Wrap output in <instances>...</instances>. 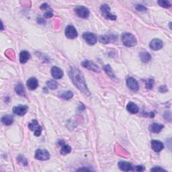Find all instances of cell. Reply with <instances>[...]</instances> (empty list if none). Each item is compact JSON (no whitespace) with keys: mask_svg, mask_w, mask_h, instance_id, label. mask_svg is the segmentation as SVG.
<instances>
[{"mask_svg":"<svg viewBox=\"0 0 172 172\" xmlns=\"http://www.w3.org/2000/svg\"><path fill=\"white\" fill-rule=\"evenodd\" d=\"M122 41L124 45L127 47H132L136 45L137 41L133 34L129 32H125L122 34Z\"/></svg>","mask_w":172,"mask_h":172,"instance_id":"obj_2","label":"cell"},{"mask_svg":"<svg viewBox=\"0 0 172 172\" xmlns=\"http://www.w3.org/2000/svg\"><path fill=\"white\" fill-rule=\"evenodd\" d=\"M135 8L137 11H140V12H146V11H147V8H145V7L143 5H141V4L136 5Z\"/></svg>","mask_w":172,"mask_h":172,"instance_id":"obj_30","label":"cell"},{"mask_svg":"<svg viewBox=\"0 0 172 172\" xmlns=\"http://www.w3.org/2000/svg\"><path fill=\"white\" fill-rule=\"evenodd\" d=\"M73 96V94L71 91H66L62 93L61 95V97L65 100H69L71 99Z\"/></svg>","mask_w":172,"mask_h":172,"instance_id":"obj_26","label":"cell"},{"mask_svg":"<svg viewBox=\"0 0 172 172\" xmlns=\"http://www.w3.org/2000/svg\"><path fill=\"white\" fill-rule=\"evenodd\" d=\"M15 92L18 95L20 96L26 97V92L24 87L22 83H18L15 87Z\"/></svg>","mask_w":172,"mask_h":172,"instance_id":"obj_20","label":"cell"},{"mask_svg":"<svg viewBox=\"0 0 172 172\" xmlns=\"http://www.w3.org/2000/svg\"><path fill=\"white\" fill-rule=\"evenodd\" d=\"M50 157V154L45 149H37L35 153V159L41 161H46Z\"/></svg>","mask_w":172,"mask_h":172,"instance_id":"obj_8","label":"cell"},{"mask_svg":"<svg viewBox=\"0 0 172 172\" xmlns=\"http://www.w3.org/2000/svg\"><path fill=\"white\" fill-rule=\"evenodd\" d=\"M145 116V117H149L150 118H153L155 117V113H153V112H149V113L146 112Z\"/></svg>","mask_w":172,"mask_h":172,"instance_id":"obj_38","label":"cell"},{"mask_svg":"<svg viewBox=\"0 0 172 172\" xmlns=\"http://www.w3.org/2000/svg\"><path fill=\"white\" fill-rule=\"evenodd\" d=\"M118 166L122 171H133L134 166H132L131 163L126 161H120L118 162Z\"/></svg>","mask_w":172,"mask_h":172,"instance_id":"obj_13","label":"cell"},{"mask_svg":"<svg viewBox=\"0 0 172 172\" xmlns=\"http://www.w3.org/2000/svg\"><path fill=\"white\" fill-rule=\"evenodd\" d=\"M151 171H166L164 169H163V168H161V167H160L159 166L153 167V168L151 169Z\"/></svg>","mask_w":172,"mask_h":172,"instance_id":"obj_35","label":"cell"},{"mask_svg":"<svg viewBox=\"0 0 172 172\" xmlns=\"http://www.w3.org/2000/svg\"><path fill=\"white\" fill-rule=\"evenodd\" d=\"M51 75L56 80H59L63 76V72L61 69L57 67H53L51 69Z\"/></svg>","mask_w":172,"mask_h":172,"instance_id":"obj_15","label":"cell"},{"mask_svg":"<svg viewBox=\"0 0 172 172\" xmlns=\"http://www.w3.org/2000/svg\"><path fill=\"white\" fill-rule=\"evenodd\" d=\"M163 43L161 40L159 38H155L151 41L149 46L153 50H158L161 49L163 47Z\"/></svg>","mask_w":172,"mask_h":172,"instance_id":"obj_12","label":"cell"},{"mask_svg":"<svg viewBox=\"0 0 172 172\" xmlns=\"http://www.w3.org/2000/svg\"><path fill=\"white\" fill-rule=\"evenodd\" d=\"M44 16H45V17L46 18L53 17V11H52V10H50L46 11V12L45 13V14H44Z\"/></svg>","mask_w":172,"mask_h":172,"instance_id":"obj_33","label":"cell"},{"mask_svg":"<svg viewBox=\"0 0 172 172\" xmlns=\"http://www.w3.org/2000/svg\"><path fill=\"white\" fill-rule=\"evenodd\" d=\"M75 12L79 17L83 18V19H86L88 18L90 16V10L88 8L84 6H77L76 8L74 9Z\"/></svg>","mask_w":172,"mask_h":172,"instance_id":"obj_5","label":"cell"},{"mask_svg":"<svg viewBox=\"0 0 172 172\" xmlns=\"http://www.w3.org/2000/svg\"><path fill=\"white\" fill-rule=\"evenodd\" d=\"M31 59V55L26 50H23L20 54V62L22 64H25Z\"/></svg>","mask_w":172,"mask_h":172,"instance_id":"obj_18","label":"cell"},{"mask_svg":"<svg viewBox=\"0 0 172 172\" xmlns=\"http://www.w3.org/2000/svg\"><path fill=\"white\" fill-rule=\"evenodd\" d=\"M18 157H20L21 159H20L19 158H18V160L19 161H22V164H24V166H26V165L28 164V162H27V160L25 159V158L23 157V155H19V156H18Z\"/></svg>","mask_w":172,"mask_h":172,"instance_id":"obj_34","label":"cell"},{"mask_svg":"<svg viewBox=\"0 0 172 172\" xmlns=\"http://www.w3.org/2000/svg\"><path fill=\"white\" fill-rule=\"evenodd\" d=\"M1 122L7 126H10L14 122V117L11 115H6L1 118Z\"/></svg>","mask_w":172,"mask_h":172,"instance_id":"obj_22","label":"cell"},{"mask_svg":"<svg viewBox=\"0 0 172 172\" xmlns=\"http://www.w3.org/2000/svg\"><path fill=\"white\" fill-rule=\"evenodd\" d=\"M127 109L130 113L133 114H134L138 113L139 110V107L137 106L135 104L133 103L132 102H130L129 103L127 104Z\"/></svg>","mask_w":172,"mask_h":172,"instance_id":"obj_19","label":"cell"},{"mask_svg":"<svg viewBox=\"0 0 172 172\" xmlns=\"http://www.w3.org/2000/svg\"><path fill=\"white\" fill-rule=\"evenodd\" d=\"M151 148L155 152L159 153L163 149L164 145L161 141L157 140L151 141Z\"/></svg>","mask_w":172,"mask_h":172,"instance_id":"obj_14","label":"cell"},{"mask_svg":"<svg viewBox=\"0 0 172 172\" xmlns=\"http://www.w3.org/2000/svg\"><path fill=\"white\" fill-rule=\"evenodd\" d=\"M69 76L77 88L86 96H90V92L86 84L83 74L75 67H71L69 71Z\"/></svg>","mask_w":172,"mask_h":172,"instance_id":"obj_1","label":"cell"},{"mask_svg":"<svg viewBox=\"0 0 172 172\" xmlns=\"http://www.w3.org/2000/svg\"><path fill=\"white\" fill-rule=\"evenodd\" d=\"M159 91L160 92L165 93V92H167V91H168V90H167V88L166 85H161L159 87Z\"/></svg>","mask_w":172,"mask_h":172,"instance_id":"obj_36","label":"cell"},{"mask_svg":"<svg viewBox=\"0 0 172 172\" xmlns=\"http://www.w3.org/2000/svg\"><path fill=\"white\" fill-rule=\"evenodd\" d=\"M164 128L163 124H160L159 123H153L149 126V131L153 133H159Z\"/></svg>","mask_w":172,"mask_h":172,"instance_id":"obj_17","label":"cell"},{"mask_svg":"<svg viewBox=\"0 0 172 172\" xmlns=\"http://www.w3.org/2000/svg\"><path fill=\"white\" fill-rule=\"evenodd\" d=\"M83 38L90 45H94L97 41V36L92 32H85L83 34Z\"/></svg>","mask_w":172,"mask_h":172,"instance_id":"obj_6","label":"cell"},{"mask_svg":"<svg viewBox=\"0 0 172 172\" xmlns=\"http://www.w3.org/2000/svg\"><path fill=\"white\" fill-rule=\"evenodd\" d=\"M145 167L143 166H137L134 167V171H145Z\"/></svg>","mask_w":172,"mask_h":172,"instance_id":"obj_32","label":"cell"},{"mask_svg":"<svg viewBox=\"0 0 172 172\" xmlns=\"http://www.w3.org/2000/svg\"><path fill=\"white\" fill-rule=\"evenodd\" d=\"M28 107L25 105H20L18 106H15L13 108V112L15 114L19 116V117H22L26 114Z\"/></svg>","mask_w":172,"mask_h":172,"instance_id":"obj_10","label":"cell"},{"mask_svg":"<svg viewBox=\"0 0 172 172\" xmlns=\"http://www.w3.org/2000/svg\"><path fill=\"white\" fill-rule=\"evenodd\" d=\"M100 10L102 15L107 20H110L114 21L117 20V16L112 14L110 13V8L108 4H102L100 7Z\"/></svg>","mask_w":172,"mask_h":172,"instance_id":"obj_3","label":"cell"},{"mask_svg":"<svg viewBox=\"0 0 172 172\" xmlns=\"http://www.w3.org/2000/svg\"><path fill=\"white\" fill-rule=\"evenodd\" d=\"M158 4L160 6L165 8H169L171 6L170 2L169 1H164V0H159V1H158Z\"/></svg>","mask_w":172,"mask_h":172,"instance_id":"obj_28","label":"cell"},{"mask_svg":"<svg viewBox=\"0 0 172 172\" xmlns=\"http://www.w3.org/2000/svg\"><path fill=\"white\" fill-rule=\"evenodd\" d=\"M145 87L148 90H151L153 86V83H154V81L152 79H148V80L145 81Z\"/></svg>","mask_w":172,"mask_h":172,"instance_id":"obj_29","label":"cell"},{"mask_svg":"<svg viewBox=\"0 0 172 172\" xmlns=\"http://www.w3.org/2000/svg\"><path fill=\"white\" fill-rule=\"evenodd\" d=\"M164 118L166 120H169V122L171 121V112H166L164 114Z\"/></svg>","mask_w":172,"mask_h":172,"instance_id":"obj_31","label":"cell"},{"mask_svg":"<svg viewBox=\"0 0 172 172\" xmlns=\"http://www.w3.org/2000/svg\"><path fill=\"white\" fill-rule=\"evenodd\" d=\"M48 8L49 9V8H50V7H49V6H48V4H46V3L43 4H42V5L41 6V9L42 10H46Z\"/></svg>","mask_w":172,"mask_h":172,"instance_id":"obj_37","label":"cell"},{"mask_svg":"<svg viewBox=\"0 0 172 172\" xmlns=\"http://www.w3.org/2000/svg\"><path fill=\"white\" fill-rule=\"evenodd\" d=\"M127 85L130 90L133 92H137L139 90V83L135 79L129 77L127 80Z\"/></svg>","mask_w":172,"mask_h":172,"instance_id":"obj_11","label":"cell"},{"mask_svg":"<svg viewBox=\"0 0 172 172\" xmlns=\"http://www.w3.org/2000/svg\"><path fill=\"white\" fill-rule=\"evenodd\" d=\"M46 85L50 90H54L58 87V83L55 80H49L46 81Z\"/></svg>","mask_w":172,"mask_h":172,"instance_id":"obj_27","label":"cell"},{"mask_svg":"<svg viewBox=\"0 0 172 172\" xmlns=\"http://www.w3.org/2000/svg\"><path fill=\"white\" fill-rule=\"evenodd\" d=\"M65 36L67 38L69 39H74L77 37V30L73 26H68L66 28L65 31Z\"/></svg>","mask_w":172,"mask_h":172,"instance_id":"obj_9","label":"cell"},{"mask_svg":"<svg viewBox=\"0 0 172 172\" xmlns=\"http://www.w3.org/2000/svg\"><path fill=\"white\" fill-rule=\"evenodd\" d=\"M28 128L31 131H34V134L36 136H39L43 131V128L38 124V122L36 120H32L29 123Z\"/></svg>","mask_w":172,"mask_h":172,"instance_id":"obj_4","label":"cell"},{"mask_svg":"<svg viewBox=\"0 0 172 172\" xmlns=\"http://www.w3.org/2000/svg\"><path fill=\"white\" fill-rule=\"evenodd\" d=\"M26 85L30 90H36L38 86V80L35 77L29 78L26 82Z\"/></svg>","mask_w":172,"mask_h":172,"instance_id":"obj_16","label":"cell"},{"mask_svg":"<svg viewBox=\"0 0 172 172\" xmlns=\"http://www.w3.org/2000/svg\"><path fill=\"white\" fill-rule=\"evenodd\" d=\"M71 147L68 145H66L65 143L61 146V154L63 155H65L68 153H71Z\"/></svg>","mask_w":172,"mask_h":172,"instance_id":"obj_25","label":"cell"},{"mask_svg":"<svg viewBox=\"0 0 172 172\" xmlns=\"http://www.w3.org/2000/svg\"><path fill=\"white\" fill-rule=\"evenodd\" d=\"M112 36H108V35H103L100 36L99 38V40L100 43L104 44H108L110 42L114 41V38H112Z\"/></svg>","mask_w":172,"mask_h":172,"instance_id":"obj_23","label":"cell"},{"mask_svg":"<svg viewBox=\"0 0 172 172\" xmlns=\"http://www.w3.org/2000/svg\"><path fill=\"white\" fill-rule=\"evenodd\" d=\"M139 57H140L141 61L144 63H149L151 59V56L147 52H141L139 54Z\"/></svg>","mask_w":172,"mask_h":172,"instance_id":"obj_21","label":"cell"},{"mask_svg":"<svg viewBox=\"0 0 172 172\" xmlns=\"http://www.w3.org/2000/svg\"><path fill=\"white\" fill-rule=\"evenodd\" d=\"M104 70L110 77H111L112 79H116V76L114 75V73L113 70L112 69L110 65H106L104 66Z\"/></svg>","mask_w":172,"mask_h":172,"instance_id":"obj_24","label":"cell"},{"mask_svg":"<svg viewBox=\"0 0 172 172\" xmlns=\"http://www.w3.org/2000/svg\"><path fill=\"white\" fill-rule=\"evenodd\" d=\"M77 171H90V170L87 168H80V169H79Z\"/></svg>","mask_w":172,"mask_h":172,"instance_id":"obj_39","label":"cell"},{"mask_svg":"<svg viewBox=\"0 0 172 172\" xmlns=\"http://www.w3.org/2000/svg\"><path fill=\"white\" fill-rule=\"evenodd\" d=\"M81 65H82V66L84 68L89 69L90 71L96 72V73H100L101 71V69L100 68L99 66H97L94 62L88 61V60H85V61H83Z\"/></svg>","mask_w":172,"mask_h":172,"instance_id":"obj_7","label":"cell"}]
</instances>
